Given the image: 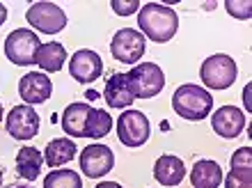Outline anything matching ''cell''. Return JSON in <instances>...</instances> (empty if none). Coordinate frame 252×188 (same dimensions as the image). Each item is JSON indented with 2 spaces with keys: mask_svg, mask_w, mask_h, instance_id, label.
Segmentation results:
<instances>
[{
  "mask_svg": "<svg viewBox=\"0 0 252 188\" xmlns=\"http://www.w3.org/2000/svg\"><path fill=\"white\" fill-rule=\"evenodd\" d=\"M53 92V83L46 74H37L30 71L19 81V94L21 99L26 101V106H34V103H44L51 99Z\"/></svg>",
  "mask_w": 252,
  "mask_h": 188,
  "instance_id": "obj_12",
  "label": "cell"
},
{
  "mask_svg": "<svg viewBox=\"0 0 252 188\" xmlns=\"http://www.w3.org/2000/svg\"><path fill=\"white\" fill-rule=\"evenodd\" d=\"M243 101H246V108L250 110V88H246V92H243Z\"/></svg>",
  "mask_w": 252,
  "mask_h": 188,
  "instance_id": "obj_29",
  "label": "cell"
},
{
  "mask_svg": "<svg viewBox=\"0 0 252 188\" xmlns=\"http://www.w3.org/2000/svg\"><path fill=\"white\" fill-rule=\"evenodd\" d=\"M69 74H71L73 81L83 83H94L99 81L101 74H103V62H101V55L96 51H90V48H80L71 55L69 60Z\"/></svg>",
  "mask_w": 252,
  "mask_h": 188,
  "instance_id": "obj_9",
  "label": "cell"
},
{
  "mask_svg": "<svg viewBox=\"0 0 252 188\" xmlns=\"http://www.w3.org/2000/svg\"><path fill=\"white\" fill-rule=\"evenodd\" d=\"M5 188H30V186H26V184H9V186H5Z\"/></svg>",
  "mask_w": 252,
  "mask_h": 188,
  "instance_id": "obj_31",
  "label": "cell"
},
{
  "mask_svg": "<svg viewBox=\"0 0 252 188\" xmlns=\"http://www.w3.org/2000/svg\"><path fill=\"white\" fill-rule=\"evenodd\" d=\"M5 128L16 140H30L39 133V115L32 106H14L5 120Z\"/></svg>",
  "mask_w": 252,
  "mask_h": 188,
  "instance_id": "obj_10",
  "label": "cell"
},
{
  "mask_svg": "<svg viewBox=\"0 0 252 188\" xmlns=\"http://www.w3.org/2000/svg\"><path fill=\"white\" fill-rule=\"evenodd\" d=\"M85 99H92V101H94V99H99V94L94 92V90H90V92L85 94Z\"/></svg>",
  "mask_w": 252,
  "mask_h": 188,
  "instance_id": "obj_30",
  "label": "cell"
},
{
  "mask_svg": "<svg viewBox=\"0 0 252 188\" xmlns=\"http://www.w3.org/2000/svg\"><path fill=\"white\" fill-rule=\"evenodd\" d=\"M44 188H83V182L73 170H53L44 177Z\"/></svg>",
  "mask_w": 252,
  "mask_h": 188,
  "instance_id": "obj_22",
  "label": "cell"
},
{
  "mask_svg": "<svg viewBox=\"0 0 252 188\" xmlns=\"http://www.w3.org/2000/svg\"><path fill=\"white\" fill-rule=\"evenodd\" d=\"M76 152H78V149H76V142H73L71 138H55V140L48 142L46 149H44L41 154H44V161H46L48 168L58 170L60 165L73 161Z\"/></svg>",
  "mask_w": 252,
  "mask_h": 188,
  "instance_id": "obj_18",
  "label": "cell"
},
{
  "mask_svg": "<svg viewBox=\"0 0 252 188\" xmlns=\"http://www.w3.org/2000/svg\"><path fill=\"white\" fill-rule=\"evenodd\" d=\"M225 9L232 14L234 19L246 21V19H250V14H252V2H250V0H243V2H236V0H227V2H225Z\"/></svg>",
  "mask_w": 252,
  "mask_h": 188,
  "instance_id": "obj_24",
  "label": "cell"
},
{
  "mask_svg": "<svg viewBox=\"0 0 252 188\" xmlns=\"http://www.w3.org/2000/svg\"><path fill=\"white\" fill-rule=\"evenodd\" d=\"M5 21H7V7L2 5V2H0V26H2Z\"/></svg>",
  "mask_w": 252,
  "mask_h": 188,
  "instance_id": "obj_28",
  "label": "cell"
},
{
  "mask_svg": "<svg viewBox=\"0 0 252 188\" xmlns=\"http://www.w3.org/2000/svg\"><path fill=\"white\" fill-rule=\"evenodd\" d=\"M2 172H5V170L0 168V188H2Z\"/></svg>",
  "mask_w": 252,
  "mask_h": 188,
  "instance_id": "obj_32",
  "label": "cell"
},
{
  "mask_svg": "<svg viewBox=\"0 0 252 188\" xmlns=\"http://www.w3.org/2000/svg\"><path fill=\"white\" fill-rule=\"evenodd\" d=\"M110 128H113V117L101 108H92L85 122V138H103L110 133Z\"/></svg>",
  "mask_w": 252,
  "mask_h": 188,
  "instance_id": "obj_21",
  "label": "cell"
},
{
  "mask_svg": "<svg viewBox=\"0 0 252 188\" xmlns=\"http://www.w3.org/2000/svg\"><path fill=\"white\" fill-rule=\"evenodd\" d=\"M239 76V67L236 62L225 53H216L211 58H206L199 69V78L209 90H227L232 88L234 81Z\"/></svg>",
  "mask_w": 252,
  "mask_h": 188,
  "instance_id": "obj_4",
  "label": "cell"
},
{
  "mask_svg": "<svg viewBox=\"0 0 252 188\" xmlns=\"http://www.w3.org/2000/svg\"><path fill=\"white\" fill-rule=\"evenodd\" d=\"M0 120H2V103H0Z\"/></svg>",
  "mask_w": 252,
  "mask_h": 188,
  "instance_id": "obj_33",
  "label": "cell"
},
{
  "mask_svg": "<svg viewBox=\"0 0 252 188\" xmlns=\"http://www.w3.org/2000/svg\"><path fill=\"white\" fill-rule=\"evenodd\" d=\"M28 23L44 34H55L66 26V14L55 2H32L26 12Z\"/></svg>",
  "mask_w": 252,
  "mask_h": 188,
  "instance_id": "obj_6",
  "label": "cell"
},
{
  "mask_svg": "<svg viewBox=\"0 0 252 188\" xmlns=\"http://www.w3.org/2000/svg\"><path fill=\"white\" fill-rule=\"evenodd\" d=\"M64 62H66V51H64L62 44H58V41L41 44L39 51H37V55H34V64L41 67L44 71H48V74L60 71V69L64 67Z\"/></svg>",
  "mask_w": 252,
  "mask_h": 188,
  "instance_id": "obj_19",
  "label": "cell"
},
{
  "mask_svg": "<svg viewBox=\"0 0 252 188\" xmlns=\"http://www.w3.org/2000/svg\"><path fill=\"white\" fill-rule=\"evenodd\" d=\"M39 46L41 41L37 37V32L28 30V28H19V30L7 34L5 55L7 60L14 62L16 67H28V64H34V55H37Z\"/></svg>",
  "mask_w": 252,
  "mask_h": 188,
  "instance_id": "obj_5",
  "label": "cell"
},
{
  "mask_svg": "<svg viewBox=\"0 0 252 188\" xmlns=\"http://www.w3.org/2000/svg\"><path fill=\"white\" fill-rule=\"evenodd\" d=\"M110 7H113V12L117 14V16H131V14H135L142 5H140L138 0H131V2H122V0H113V2H110Z\"/></svg>",
  "mask_w": 252,
  "mask_h": 188,
  "instance_id": "obj_26",
  "label": "cell"
},
{
  "mask_svg": "<svg viewBox=\"0 0 252 188\" xmlns=\"http://www.w3.org/2000/svg\"><path fill=\"white\" fill-rule=\"evenodd\" d=\"M96 188H122L117 182H101V184H96Z\"/></svg>",
  "mask_w": 252,
  "mask_h": 188,
  "instance_id": "obj_27",
  "label": "cell"
},
{
  "mask_svg": "<svg viewBox=\"0 0 252 188\" xmlns=\"http://www.w3.org/2000/svg\"><path fill=\"white\" fill-rule=\"evenodd\" d=\"M92 113V106L85 103V101H76V103H69L62 113V128H64L66 135L71 138H85V122Z\"/></svg>",
  "mask_w": 252,
  "mask_h": 188,
  "instance_id": "obj_15",
  "label": "cell"
},
{
  "mask_svg": "<svg viewBox=\"0 0 252 188\" xmlns=\"http://www.w3.org/2000/svg\"><path fill=\"white\" fill-rule=\"evenodd\" d=\"M41 165H44V154L37 147H23L16 154V170L26 182H34L41 175Z\"/></svg>",
  "mask_w": 252,
  "mask_h": 188,
  "instance_id": "obj_20",
  "label": "cell"
},
{
  "mask_svg": "<svg viewBox=\"0 0 252 188\" xmlns=\"http://www.w3.org/2000/svg\"><path fill=\"white\" fill-rule=\"evenodd\" d=\"M154 177L160 186H179L186 177V168H184V161L179 156H172V154H163L158 161L154 163Z\"/></svg>",
  "mask_w": 252,
  "mask_h": 188,
  "instance_id": "obj_14",
  "label": "cell"
},
{
  "mask_svg": "<svg viewBox=\"0 0 252 188\" xmlns=\"http://www.w3.org/2000/svg\"><path fill=\"white\" fill-rule=\"evenodd\" d=\"M138 26L142 34H147V39L156 41V44H165L177 34L179 16L172 7L160 5V2H147L138 12Z\"/></svg>",
  "mask_w": 252,
  "mask_h": 188,
  "instance_id": "obj_1",
  "label": "cell"
},
{
  "mask_svg": "<svg viewBox=\"0 0 252 188\" xmlns=\"http://www.w3.org/2000/svg\"><path fill=\"white\" fill-rule=\"evenodd\" d=\"M211 126L220 138H236L246 128V115L241 113L236 106H222L218 108L211 117Z\"/></svg>",
  "mask_w": 252,
  "mask_h": 188,
  "instance_id": "obj_13",
  "label": "cell"
},
{
  "mask_svg": "<svg viewBox=\"0 0 252 188\" xmlns=\"http://www.w3.org/2000/svg\"><path fill=\"white\" fill-rule=\"evenodd\" d=\"M103 99L110 108H128L135 101L131 88H128V78L126 74H113L106 83V90H103Z\"/></svg>",
  "mask_w": 252,
  "mask_h": 188,
  "instance_id": "obj_16",
  "label": "cell"
},
{
  "mask_svg": "<svg viewBox=\"0 0 252 188\" xmlns=\"http://www.w3.org/2000/svg\"><path fill=\"white\" fill-rule=\"evenodd\" d=\"M225 188H252V170H232L225 177Z\"/></svg>",
  "mask_w": 252,
  "mask_h": 188,
  "instance_id": "obj_23",
  "label": "cell"
},
{
  "mask_svg": "<svg viewBox=\"0 0 252 188\" xmlns=\"http://www.w3.org/2000/svg\"><path fill=\"white\" fill-rule=\"evenodd\" d=\"M232 170H252V149L241 147L232 154Z\"/></svg>",
  "mask_w": 252,
  "mask_h": 188,
  "instance_id": "obj_25",
  "label": "cell"
},
{
  "mask_svg": "<svg viewBox=\"0 0 252 188\" xmlns=\"http://www.w3.org/2000/svg\"><path fill=\"white\" fill-rule=\"evenodd\" d=\"M172 108L174 113L184 117L188 122H199L211 115L213 108V96L209 94V90L199 88V85H192V83H186L177 88L172 96Z\"/></svg>",
  "mask_w": 252,
  "mask_h": 188,
  "instance_id": "obj_2",
  "label": "cell"
},
{
  "mask_svg": "<svg viewBox=\"0 0 252 188\" xmlns=\"http://www.w3.org/2000/svg\"><path fill=\"white\" fill-rule=\"evenodd\" d=\"M145 34L133 30V28H122L117 30L110 41V53L117 62H124V64H135V62L145 55Z\"/></svg>",
  "mask_w": 252,
  "mask_h": 188,
  "instance_id": "obj_8",
  "label": "cell"
},
{
  "mask_svg": "<svg viewBox=\"0 0 252 188\" xmlns=\"http://www.w3.org/2000/svg\"><path fill=\"white\" fill-rule=\"evenodd\" d=\"M115 165L113 149L106 145H90L80 152V170L85 172L90 179H99L108 175Z\"/></svg>",
  "mask_w": 252,
  "mask_h": 188,
  "instance_id": "obj_11",
  "label": "cell"
},
{
  "mask_svg": "<svg viewBox=\"0 0 252 188\" xmlns=\"http://www.w3.org/2000/svg\"><path fill=\"white\" fill-rule=\"evenodd\" d=\"M222 179H225V175H222L220 163L202 158V161H197L192 165L190 182L195 188H218L222 184Z\"/></svg>",
  "mask_w": 252,
  "mask_h": 188,
  "instance_id": "obj_17",
  "label": "cell"
},
{
  "mask_svg": "<svg viewBox=\"0 0 252 188\" xmlns=\"http://www.w3.org/2000/svg\"><path fill=\"white\" fill-rule=\"evenodd\" d=\"M126 78L135 99H154L165 88V74L156 62H140L126 74Z\"/></svg>",
  "mask_w": 252,
  "mask_h": 188,
  "instance_id": "obj_3",
  "label": "cell"
},
{
  "mask_svg": "<svg viewBox=\"0 0 252 188\" xmlns=\"http://www.w3.org/2000/svg\"><path fill=\"white\" fill-rule=\"evenodd\" d=\"M117 135H120V142L126 147H142L149 135H152V126H149V120L140 110H126L120 115L117 120Z\"/></svg>",
  "mask_w": 252,
  "mask_h": 188,
  "instance_id": "obj_7",
  "label": "cell"
}]
</instances>
